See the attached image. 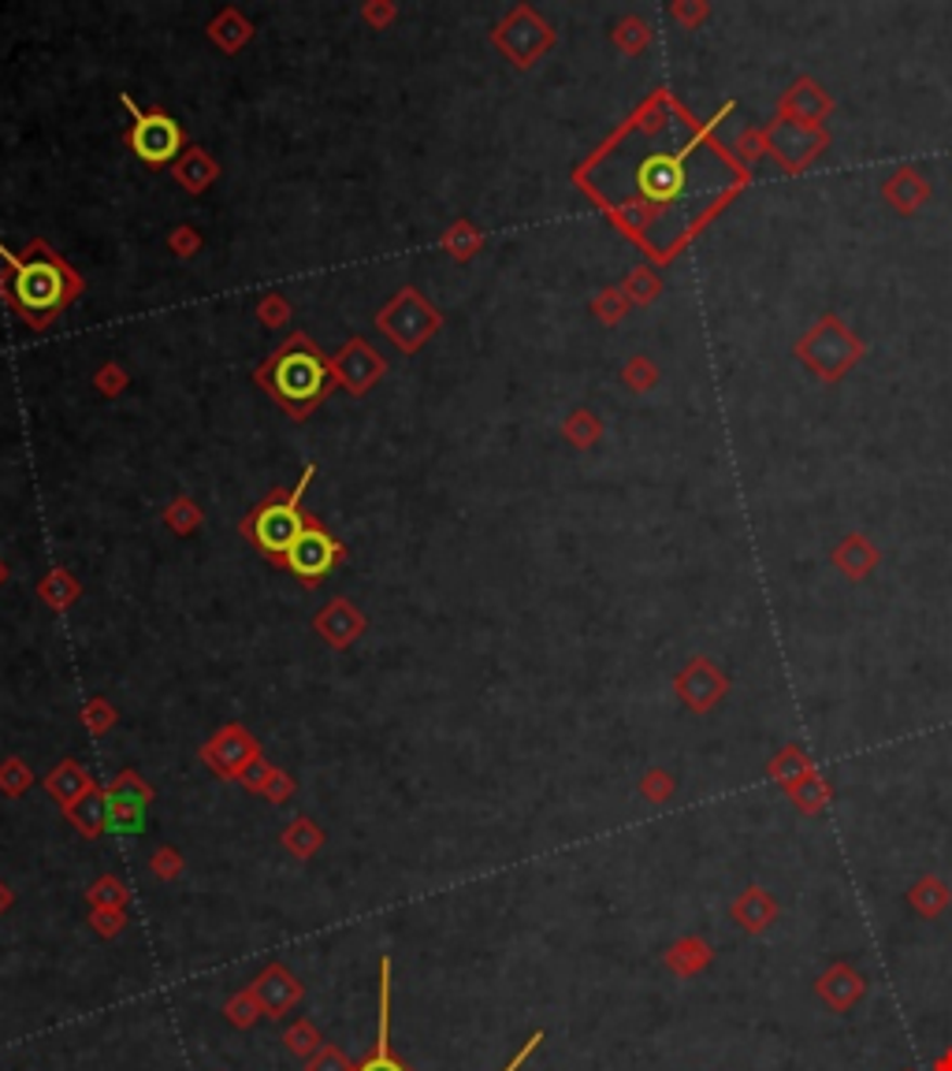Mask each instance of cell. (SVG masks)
I'll list each match as a JSON object with an SVG mask.
<instances>
[{"label": "cell", "instance_id": "obj_6", "mask_svg": "<svg viewBox=\"0 0 952 1071\" xmlns=\"http://www.w3.org/2000/svg\"><path fill=\"white\" fill-rule=\"evenodd\" d=\"M339 554L343 551H339V544L325 533V528L305 525L299 533V539L291 544V551H287V565H291V570L305 581H320L331 565L339 562Z\"/></svg>", "mask_w": 952, "mask_h": 1071}, {"label": "cell", "instance_id": "obj_4", "mask_svg": "<svg viewBox=\"0 0 952 1071\" xmlns=\"http://www.w3.org/2000/svg\"><path fill=\"white\" fill-rule=\"evenodd\" d=\"M688 150L681 153H651L636 168V187L651 205H674L688 194Z\"/></svg>", "mask_w": 952, "mask_h": 1071}, {"label": "cell", "instance_id": "obj_2", "mask_svg": "<svg viewBox=\"0 0 952 1071\" xmlns=\"http://www.w3.org/2000/svg\"><path fill=\"white\" fill-rule=\"evenodd\" d=\"M268 383H272L276 398L287 403L294 413H305L328 387V369L317 354L309 350H291L283 354L268 372Z\"/></svg>", "mask_w": 952, "mask_h": 1071}, {"label": "cell", "instance_id": "obj_3", "mask_svg": "<svg viewBox=\"0 0 952 1071\" xmlns=\"http://www.w3.org/2000/svg\"><path fill=\"white\" fill-rule=\"evenodd\" d=\"M309 476H313V469L305 473V481H309ZM305 481L294 487L291 499L268 502V507L261 510L257 518H253V525H250V533H253V539H257V547L265 554H272V559H287L291 544L299 539V533L305 528V518H302V510H299V495H302Z\"/></svg>", "mask_w": 952, "mask_h": 1071}, {"label": "cell", "instance_id": "obj_5", "mask_svg": "<svg viewBox=\"0 0 952 1071\" xmlns=\"http://www.w3.org/2000/svg\"><path fill=\"white\" fill-rule=\"evenodd\" d=\"M130 150L142 156L145 164H153V168H164L182 150V130L164 112H145V116L135 119V130H130Z\"/></svg>", "mask_w": 952, "mask_h": 1071}, {"label": "cell", "instance_id": "obj_8", "mask_svg": "<svg viewBox=\"0 0 952 1071\" xmlns=\"http://www.w3.org/2000/svg\"><path fill=\"white\" fill-rule=\"evenodd\" d=\"M536 1042H540V1034H536V1038H532V1042H529V1046H525V1049H521V1053H518V1057H513V1060H510V1068H506V1071H518V1068H521V1060H525V1057H529V1053H532V1049H536Z\"/></svg>", "mask_w": 952, "mask_h": 1071}, {"label": "cell", "instance_id": "obj_7", "mask_svg": "<svg viewBox=\"0 0 952 1071\" xmlns=\"http://www.w3.org/2000/svg\"><path fill=\"white\" fill-rule=\"evenodd\" d=\"M361 1071H402V1068H398V1064H395V1060H391V1057H372L369 1064H365Z\"/></svg>", "mask_w": 952, "mask_h": 1071}, {"label": "cell", "instance_id": "obj_1", "mask_svg": "<svg viewBox=\"0 0 952 1071\" xmlns=\"http://www.w3.org/2000/svg\"><path fill=\"white\" fill-rule=\"evenodd\" d=\"M67 294H72V276L49 254H34L15 265L12 272V302L23 309V317L30 324H46L64 309Z\"/></svg>", "mask_w": 952, "mask_h": 1071}]
</instances>
